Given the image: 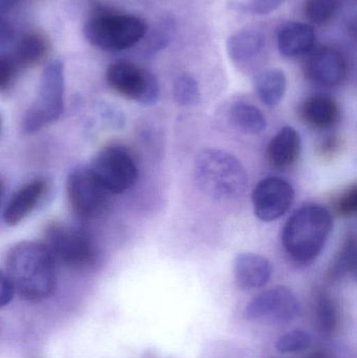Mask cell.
I'll return each mask as SVG.
<instances>
[{
  "label": "cell",
  "instance_id": "obj_35",
  "mask_svg": "<svg viewBox=\"0 0 357 358\" xmlns=\"http://www.w3.org/2000/svg\"><path fill=\"white\" fill-rule=\"evenodd\" d=\"M306 358H333V357L330 355V353L327 352V351L318 350L314 351V353H312L309 357Z\"/></svg>",
  "mask_w": 357,
  "mask_h": 358
},
{
  "label": "cell",
  "instance_id": "obj_7",
  "mask_svg": "<svg viewBox=\"0 0 357 358\" xmlns=\"http://www.w3.org/2000/svg\"><path fill=\"white\" fill-rule=\"evenodd\" d=\"M109 86L128 100L143 105H153L159 101V84L155 76L128 61L111 64L106 71Z\"/></svg>",
  "mask_w": 357,
  "mask_h": 358
},
{
  "label": "cell",
  "instance_id": "obj_18",
  "mask_svg": "<svg viewBox=\"0 0 357 358\" xmlns=\"http://www.w3.org/2000/svg\"><path fill=\"white\" fill-rule=\"evenodd\" d=\"M45 191V183L42 180L31 181L23 185L13 196L4 210L3 220L8 227L20 223L41 199Z\"/></svg>",
  "mask_w": 357,
  "mask_h": 358
},
{
  "label": "cell",
  "instance_id": "obj_2",
  "mask_svg": "<svg viewBox=\"0 0 357 358\" xmlns=\"http://www.w3.org/2000/svg\"><path fill=\"white\" fill-rule=\"evenodd\" d=\"M194 178L207 197L217 201L238 199L247 191V174L241 162L220 149H205L196 157Z\"/></svg>",
  "mask_w": 357,
  "mask_h": 358
},
{
  "label": "cell",
  "instance_id": "obj_19",
  "mask_svg": "<svg viewBox=\"0 0 357 358\" xmlns=\"http://www.w3.org/2000/svg\"><path fill=\"white\" fill-rule=\"evenodd\" d=\"M50 39L41 31L24 34L15 50L14 62L17 67L29 69L41 64L50 54Z\"/></svg>",
  "mask_w": 357,
  "mask_h": 358
},
{
  "label": "cell",
  "instance_id": "obj_8",
  "mask_svg": "<svg viewBox=\"0 0 357 358\" xmlns=\"http://www.w3.org/2000/svg\"><path fill=\"white\" fill-rule=\"evenodd\" d=\"M90 170L108 193H124L133 187L138 178L136 161L128 151L119 147H107L101 150Z\"/></svg>",
  "mask_w": 357,
  "mask_h": 358
},
{
  "label": "cell",
  "instance_id": "obj_6",
  "mask_svg": "<svg viewBox=\"0 0 357 358\" xmlns=\"http://www.w3.org/2000/svg\"><path fill=\"white\" fill-rule=\"evenodd\" d=\"M44 237V244L54 260L67 266L85 267L96 260V246L83 229L54 222L46 227Z\"/></svg>",
  "mask_w": 357,
  "mask_h": 358
},
{
  "label": "cell",
  "instance_id": "obj_36",
  "mask_svg": "<svg viewBox=\"0 0 357 358\" xmlns=\"http://www.w3.org/2000/svg\"><path fill=\"white\" fill-rule=\"evenodd\" d=\"M2 194H3V187H2V183L0 182V201H1Z\"/></svg>",
  "mask_w": 357,
  "mask_h": 358
},
{
  "label": "cell",
  "instance_id": "obj_23",
  "mask_svg": "<svg viewBox=\"0 0 357 358\" xmlns=\"http://www.w3.org/2000/svg\"><path fill=\"white\" fill-rule=\"evenodd\" d=\"M343 0H306L304 14L312 24H328L341 10Z\"/></svg>",
  "mask_w": 357,
  "mask_h": 358
},
{
  "label": "cell",
  "instance_id": "obj_10",
  "mask_svg": "<svg viewBox=\"0 0 357 358\" xmlns=\"http://www.w3.org/2000/svg\"><path fill=\"white\" fill-rule=\"evenodd\" d=\"M69 203L78 216L96 218L102 214L107 203L108 192L101 185L90 169H79L67 179Z\"/></svg>",
  "mask_w": 357,
  "mask_h": 358
},
{
  "label": "cell",
  "instance_id": "obj_17",
  "mask_svg": "<svg viewBox=\"0 0 357 358\" xmlns=\"http://www.w3.org/2000/svg\"><path fill=\"white\" fill-rule=\"evenodd\" d=\"M265 48V38L257 29H245L228 37L226 50L234 64L245 66L259 58Z\"/></svg>",
  "mask_w": 357,
  "mask_h": 358
},
{
  "label": "cell",
  "instance_id": "obj_5",
  "mask_svg": "<svg viewBox=\"0 0 357 358\" xmlns=\"http://www.w3.org/2000/svg\"><path fill=\"white\" fill-rule=\"evenodd\" d=\"M64 65L54 60L44 69L40 79L37 98L25 113L22 130L34 134L56 122L64 108Z\"/></svg>",
  "mask_w": 357,
  "mask_h": 358
},
{
  "label": "cell",
  "instance_id": "obj_25",
  "mask_svg": "<svg viewBox=\"0 0 357 358\" xmlns=\"http://www.w3.org/2000/svg\"><path fill=\"white\" fill-rule=\"evenodd\" d=\"M176 31V22L174 17L166 16L159 21L157 27L151 34L147 44V52L155 54L169 45Z\"/></svg>",
  "mask_w": 357,
  "mask_h": 358
},
{
  "label": "cell",
  "instance_id": "obj_24",
  "mask_svg": "<svg viewBox=\"0 0 357 358\" xmlns=\"http://www.w3.org/2000/svg\"><path fill=\"white\" fill-rule=\"evenodd\" d=\"M173 96L180 106H195L201 100L198 82L190 73H182L174 81Z\"/></svg>",
  "mask_w": 357,
  "mask_h": 358
},
{
  "label": "cell",
  "instance_id": "obj_31",
  "mask_svg": "<svg viewBox=\"0 0 357 358\" xmlns=\"http://www.w3.org/2000/svg\"><path fill=\"white\" fill-rule=\"evenodd\" d=\"M15 289L6 273L0 271V308L6 306L14 298Z\"/></svg>",
  "mask_w": 357,
  "mask_h": 358
},
{
  "label": "cell",
  "instance_id": "obj_20",
  "mask_svg": "<svg viewBox=\"0 0 357 358\" xmlns=\"http://www.w3.org/2000/svg\"><path fill=\"white\" fill-rule=\"evenodd\" d=\"M254 87L258 98L265 106H278L286 92V76L279 69H266L256 77Z\"/></svg>",
  "mask_w": 357,
  "mask_h": 358
},
{
  "label": "cell",
  "instance_id": "obj_26",
  "mask_svg": "<svg viewBox=\"0 0 357 358\" xmlns=\"http://www.w3.org/2000/svg\"><path fill=\"white\" fill-rule=\"evenodd\" d=\"M316 317L321 331L331 334L337 326V310L333 299L326 294H321L316 302Z\"/></svg>",
  "mask_w": 357,
  "mask_h": 358
},
{
  "label": "cell",
  "instance_id": "obj_30",
  "mask_svg": "<svg viewBox=\"0 0 357 358\" xmlns=\"http://www.w3.org/2000/svg\"><path fill=\"white\" fill-rule=\"evenodd\" d=\"M285 0H252L251 10L258 15H268L282 6Z\"/></svg>",
  "mask_w": 357,
  "mask_h": 358
},
{
  "label": "cell",
  "instance_id": "obj_11",
  "mask_svg": "<svg viewBox=\"0 0 357 358\" xmlns=\"http://www.w3.org/2000/svg\"><path fill=\"white\" fill-rule=\"evenodd\" d=\"M252 200L256 217L264 222H272L291 208L295 189L285 179L270 176L256 185Z\"/></svg>",
  "mask_w": 357,
  "mask_h": 358
},
{
  "label": "cell",
  "instance_id": "obj_13",
  "mask_svg": "<svg viewBox=\"0 0 357 358\" xmlns=\"http://www.w3.org/2000/svg\"><path fill=\"white\" fill-rule=\"evenodd\" d=\"M272 273V264L265 257L253 252H241L235 259V280L241 289L263 287L270 281Z\"/></svg>",
  "mask_w": 357,
  "mask_h": 358
},
{
  "label": "cell",
  "instance_id": "obj_4",
  "mask_svg": "<svg viewBox=\"0 0 357 358\" xmlns=\"http://www.w3.org/2000/svg\"><path fill=\"white\" fill-rule=\"evenodd\" d=\"M83 31L86 39L96 48L119 52L138 43L146 36L148 25L140 17L124 14L101 2L92 1Z\"/></svg>",
  "mask_w": 357,
  "mask_h": 358
},
{
  "label": "cell",
  "instance_id": "obj_9",
  "mask_svg": "<svg viewBox=\"0 0 357 358\" xmlns=\"http://www.w3.org/2000/svg\"><path fill=\"white\" fill-rule=\"evenodd\" d=\"M299 313V302L291 288L276 286L256 296L245 308V315L251 321L284 324L293 321Z\"/></svg>",
  "mask_w": 357,
  "mask_h": 358
},
{
  "label": "cell",
  "instance_id": "obj_16",
  "mask_svg": "<svg viewBox=\"0 0 357 358\" xmlns=\"http://www.w3.org/2000/svg\"><path fill=\"white\" fill-rule=\"evenodd\" d=\"M300 115L307 125L316 129L335 127L341 117V109L335 99L325 94H314L304 101Z\"/></svg>",
  "mask_w": 357,
  "mask_h": 358
},
{
  "label": "cell",
  "instance_id": "obj_37",
  "mask_svg": "<svg viewBox=\"0 0 357 358\" xmlns=\"http://www.w3.org/2000/svg\"><path fill=\"white\" fill-rule=\"evenodd\" d=\"M0 127H1V121H0Z\"/></svg>",
  "mask_w": 357,
  "mask_h": 358
},
{
  "label": "cell",
  "instance_id": "obj_1",
  "mask_svg": "<svg viewBox=\"0 0 357 358\" xmlns=\"http://www.w3.org/2000/svg\"><path fill=\"white\" fill-rule=\"evenodd\" d=\"M6 275L15 292L24 300H45L56 288L54 257L45 244L39 242H20L8 250Z\"/></svg>",
  "mask_w": 357,
  "mask_h": 358
},
{
  "label": "cell",
  "instance_id": "obj_15",
  "mask_svg": "<svg viewBox=\"0 0 357 358\" xmlns=\"http://www.w3.org/2000/svg\"><path fill=\"white\" fill-rule=\"evenodd\" d=\"M301 150L299 132L291 126H285L277 132L268 144V163L277 170L289 169L297 163Z\"/></svg>",
  "mask_w": 357,
  "mask_h": 358
},
{
  "label": "cell",
  "instance_id": "obj_34",
  "mask_svg": "<svg viewBox=\"0 0 357 358\" xmlns=\"http://www.w3.org/2000/svg\"><path fill=\"white\" fill-rule=\"evenodd\" d=\"M22 0H0V13H6L16 8Z\"/></svg>",
  "mask_w": 357,
  "mask_h": 358
},
{
  "label": "cell",
  "instance_id": "obj_33",
  "mask_svg": "<svg viewBox=\"0 0 357 358\" xmlns=\"http://www.w3.org/2000/svg\"><path fill=\"white\" fill-rule=\"evenodd\" d=\"M337 146H339V142L335 138H328L325 141L323 145H321V152L323 155H333L335 150H337Z\"/></svg>",
  "mask_w": 357,
  "mask_h": 358
},
{
  "label": "cell",
  "instance_id": "obj_28",
  "mask_svg": "<svg viewBox=\"0 0 357 358\" xmlns=\"http://www.w3.org/2000/svg\"><path fill=\"white\" fill-rule=\"evenodd\" d=\"M335 210L342 217H351L357 210V185H350L335 201Z\"/></svg>",
  "mask_w": 357,
  "mask_h": 358
},
{
  "label": "cell",
  "instance_id": "obj_12",
  "mask_svg": "<svg viewBox=\"0 0 357 358\" xmlns=\"http://www.w3.org/2000/svg\"><path fill=\"white\" fill-rule=\"evenodd\" d=\"M306 78L322 87H337L347 78L348 63L337 48L320 46L308 54L304 64Z\"/></svg>",
  "mask_w": 357,
  "mask_h": 358
},
{
  "label": "cell",
  "instance_id": "obj_21",
  "mask_svg": "<svg viewBox=\"0 0 357 358\" xmlns=\"http://www.w3.org/2000/svg\"><path fill=\"white\" fill-rule=\"evenodd\" d=\"M228 119L232 125L243 134H259L266 129V119L262 111L247 103L233 105Z\"/></svg>",
  "mask_w": 357,
  "mask_h": 358
},
{
  "label": "cell",
  "instance_id": "obj_32",
  "mask_svg": "<svg viewBox=\"0 0 357 358\" xmlns=\"http://www.w3.org/2000/svg\"><path fill=\"white\" fill-rule=\"evenodd\" d=\"M13 36H14V29L12 25L4 19L0 18V43L8 42V40L12 39Z\"/></svg>",
  "mask_w": 357,
  "mask_h": 358
},
{
  "label": "cell",
  "instance_id": "obj_3",
  "mask_svg": "<svg viewBox=\"0 0 357 358\" xmlns=\"http://www.w3.org/2000/svg\"><path fill=\"white\" fill-rule=\"evenodd\" d=\"M333 227V216L326 208L303 206L289 217L283 229V248L296 262H312L322 252Z\"/></svg>",
  "mask_w": 357,
  "mask_h": 358
},
{
  "label": "cell",
  "instance_id": "obj_27",
  "mask_svg": "<svg viewBox=\"0 0 357 358\" xmlns=\"http://www.w3.org/2000/svg\"><path fill=\"white\" fill-rule=\"evenodd\" d=\"M310 345L312 338L307 332L293 330L279 338L276 348L282 353H297L309 348Z\"/></svg>",
  "mask_w": 357,
  "mask_h": 358
},
{
  "label": "cell",
  "instance_id": "obj_29",
  "mask_svg": "<svg viewBox=\"0 0 357 358\" xmlns=\"http://www.w3.org/2000/svg\"><path fill=\"white\" fill-rule=\"evenodd\" d=\"M17 66L14 61L0 56V92L8 90L16 77Z\"/></svg>",
  "mask_w": 357,
  "mask_h": 358
},
{
  "label": "cell",
  "instance_id": "obj_22",
  "mask_svg": "<svg viewBox=\"0 0 357 358\" xmlns=\"http://www.w3.org/2000/svg\"><path fill=\"white\" fill-rule=\"evenodd\" d=\"M356 236L349 235L340 248L339 252L329 267L328 277L331 281H339L349 273L356 275Z\"/></svg>",
  "mask_w": 357,
  "mask_h": 358
},
{
  "label": "cell",
  "instance_id": "obj_14",
  "mask_svg": "<svg viewBox=\"0 0 357 358\" xmlns=\"http://www.w3.org/2000/svg\"><path fill=\"white\" fill-rule=\"evenodd\" d=\"M316 36L307 23L289 21L281 25L277 34L279 52L289 58L308 55L314 48Z\"/></svg>",
  "mask_w": 357,
  "mask_h": 358
}]
</instances>
